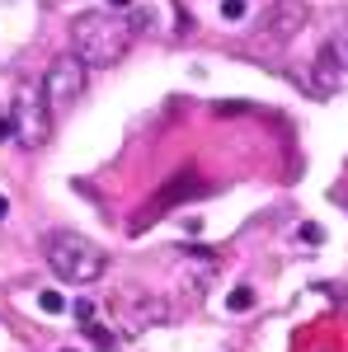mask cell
<instances>
[{"instance_id": "6da1fadb", "label": "cell", "mask_w": 348, "mask_h": 352, "mask_svg": "<svg viewBox=\"0 0 348 352\" xmlns=\"http://www.w3.org/2000/svg\"><path fill=\"white\" fill-rule=\"evenodd\" d=\"M43 254H48V268H52L61 282H71V287H90V282H99L104 268H108L104 249L90 244L85 235H76V230H57V235H48Z\"/></svg>"}, {"instance_id": "7a4b0ae2", "label": "cell", "mask_w": 348, "mask_h": 352, "mask_svg": "<svg viewBox=\"0 0 348 352\" xmlns=\"http://www.w3.org/2000/svg\"><path fill=\"white\" fill-rule=\"evenodd\" d=\"M71 38H76V56L85 66H113V61H123L127 43L136 38V28L118 24L113 14H81L71 24Z\"/></svg>"}, {"instance_id": "3957f363", "label": "cell", "mask_w": 348, "mask_h": 352, "mask_svg": "<svg viewBox=\"0 0 348 352\" xmlns=\"http://www.w3.org/2000/svg\"><path fill=\"white\" fill-rule=\"evenodd\" d=\"M14 136L24 141L28 151H38V146H48V136H52V104H48V94H43V80H24L14 89Z\"/></svg>"}, {"instance_id": "277c9868", "label": "cell", "mask_w": 348, "mask_h": 352, "mask_svg": "<svg viewBox=\"0 0 348 352\" xmlns=\"http://www.w3.org/2000/svg\"><path fill=\"white\" fill-rule=\"evenodd\" d=\"M85 76H90V66H85L76 52L57 56L52 66H48V76H43V94H48V104H52V113L71 109L76 99L85 94Z\"/></svg>"}, {"instance_id": "5b68a950", "label": "cell", "mask_w": 348, "mask_h": 352, "mask_svg": "<svg viewBox=\"0 0 348 352\" xmlns=\"http://www.w3.org/2000/svg\"><path fill=\"white\" fill-rule=\"evenodd\" d=\"M306 19H311L306 0H273L264 10V19H259V38H268V43H292L296 33L306 28Z\"/></svg>"}, {"instance_id": "8992f818", "label": "cell", "mask_w": 348, "mask_h": 352, "mask_svg": "<svg viewBox=\"0 0 348 352\" xmlns=\"http://www.w3.org/2000/svg\"><path fill=\"white\" fill-rule=\"evenodd\" d=\"M193 192H203V184H198V174H179V179H170V184H165V188L156 192V197H151V202H146V207H141V212L132 217V226H127V230H132V235H141V230H146V226H151L156 217H165L170 207H179V202H188Z\"/></svg>"}, {"instance_id": "52a82bcc", "label": "cell", "mask_w": 348, "mask_h": 352, "mask_svg": "<svg viewBox=\"0 0 348 352\" xmlns=\"http://www.w3.org/2000/svg\"><path fill=\"white\" fill-rule=\"evenodd\" d=\"M316 76H320V94H329V89H339V76H344V66H339V52L334 47H320V56H316Z\"/></svg>"}, {"instance_id": "ba28073f", "label": "cell", "mask_w": 348, "mask_h": 352, "mask_svg": "<svg viewBox=\"0 0 348 352\" xmlns=\"http://www.w3.org/2000/svg\"><path fill=\"white\" fill-rule=\"evenodd\" d=\"M249 305H254V292H249V287H236V292L226 296V310H231V315H245Z\"/></svg>"}, {"instance_id": "9c48e42d", "label": "cell", "mask_w": 348, "mask_h": 352, "mask_svg": "<svg viewBox=\"0 0 348 352\" xmlns=\"http://www.w3.org/2000/svg\"><path fill=\"white\" fill-rule=\"evenodd\" d=\"M38 310H43V315H61V310H66V296H61V292H38Z\"/></svg>"}, {"instance_id": "30bf717a", "label": "cell", "mask_w": 348, "mask_h": 352, "mask_svg": "<svg viewBox=\"0 0 348 352\" xmlns=\"http://www.w3.org/2000/svg\"><path fill=\"white\" fill-rule=\"evenodd\" d=\"M221 19H226V24L245 19V0H221Z\"/></svg>"}, {"instance_id": "8fae6325", "label": "cell", "mask_w": 348, "mask_h": 352, "mask_svg": "<svg viewBox=\"0 0 348 352\" xmlns=\"http://www.w3.org/2000/svg\"><path fill=\"white\" fill-rule=\"evenodd\" d=\"M90 329V338H94V348H113V333L108 329H99V324H85Z\"/></svg>"}, {"instance_id": "7c38bea8", "label": "cell", "mask_w": 348, "mask_h": 352, "mask_svg": "<svg viewBox=\"0 0 348 352\" xmlns=\"http://www.w3.org/2000/svg\"><path fill=\"white\" fill-rule=\"evenodd\" d=\"M76 320H81V324H94V305H90V300H76Z\"/></svg>"}, {"instance_id": "4fadbf2b", "label": "cell", "mask_w": 348, "mask_h": 352, "mask_svg": "<svg viewBox=\"0 0 348 352\" xmlns=\"http://www.w3.org/2000/svg\"><path fill=\"white\" fill-rule=\"evenodd\" d=\"M301 240H306V244H320L325 230H320V226H301Z\"/></svg>"}, {"instance_id": "5bb4252c", "label": "cell", "mask_w": 348, "mask_h": 352, "mask_svg": "<svg viewBox=\"0 0 348 352\" xmlns=\"http://www.w3.org/2000/svg\"><path fill=\"white\" fill-rule=\"evenodd\" d=\"M236 113H245V104H226V99L216 104V118H236Z\"/></svg>"}, {"instance_id": "9a60e30c", "label": "cell", "mask_w": 348, "mask_h": 352, "mask_svg": "<svg viewBox=\"0 0 348 352\" xmlns=\"http://www.w3.org/2000/svg\"><path fill=\"white\" fill-rule=\"evenodd\" d=\"M14 136V118H0V141H10Z\"/></svg>"}, {"instance_id": "2e32d148", "label": "cell", "mask_w": 348, "mask_h": 352, "mask_svg": "<svg viewBox=\"0 0 348 352\" xmlns=\"http://www.w3.org/2000/svg\"><path fill=\"white\" fill-rule=\"evenodd\" d=\"M334 202H339V207H348V188H344V192H334Z\"/></svg>"}, {"instance_id": "e0dca14e", "label": "cell", "mask_w": 348, "mask_h": 352, "mask_svg": "<svg viewBox=\"0 0 348 352\" xmlns=\"http://www.w3.org/2000/svg\"><path fill=\"white\" fill-rule=\"evenodd\" d=\"M113 10H132V0H113Z\"/></svg>"}, {"instance_id": "ac0fdd59", "label": "cell", "mask_w": 348, "mask_h": 352, "mask_svg": "<svg viewBox=\"0 0 348 352\" xmlns=\"http://www.w3.org/2000/svg\"><path fill=\"white\" fill-rule=\"evenodd\" d=\"M5 212H10V202H5V197H0V221H5Z\"/></svg>"}, {"instance_id": "d6986e66", "label": "cell", "mask_w": 348, "mask_h": 352, "mask_svg": "<svg viewBox=\"0 0 348 352\" xmlns=\"http://www.w3.org/2000/svg\"><path fill=\"white\" fill-rule=\"evenodd\" d=\"M61 352H71V348H61Z\"/></svg>"}]
</instances>
